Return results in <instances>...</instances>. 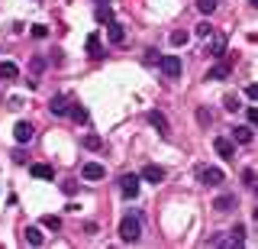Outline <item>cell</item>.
<instances>
[{
  "mask_svg": "<svg viewBox=\"0 0 258 249\" xmlns=\"http://www.w3.org/2000/svg\"><path fill=\"white\" fill-rule=\"evenodd\" d=\"M158 62V55H155V49H149V55H145V65H155Z\"/></svg>",
  "mask_w": 258,
  "mask_h": 249,
  "instance_id": "35",
  "label": "cell"
},
{
  "mask_svg": "<svg viewBox=\"0 0 258 249\" xmlns=\"http://www.w3.org/2000/svg\"><path fill=\"white\" fill-rule=\"evenodd\" d=\"M29 175H32V178H42V181H52L55 178V168L45 165V162H36V165H29Z\"/></svg>",
  "mask_w": 258,
  "mask_h": 249,
  "instance_id": "9",
  "label": "cell"
},
{
  "mask_svg": "<svg viewBox=\"0 0 258 249\" xmlns=\"http://www.w3.org/2000/svg\"><path fill=\"white\" fill-rule=\"evenodd\" d=\"M61 191H64V194H75L78 184H75V181H61Z\"/></svg>",
  "mask_w": 258,
  "mask_h": 249,
  "instance_id": "31",
  "label": "cell"
},
{
  "mask_svg": "<svg viewBox=\"0 0 258 249\" xmlns=\"http://www.w3.org/2000/svg\"><path fill=\"white\" fill-rule=\"evenodd\" d=\"M204 52L213 55V59H223V55H226V39H223V36H213V42H210Z\"/></svg>",
  "mask_w": 258,
  "mask_h": 249,
  "instance_id": "13",
  "label": "cell"
},
{
  "mask_svg": "<svg viewBox=\"0 0 258 249\" xmlns=\"http://www.w3.org/2000/svg\"><path fill=\"white\" fill-rule=\"evenodd\" d=\"M42 227H48V230H58V227H61V220H58L55 214H45V217H42Z\"/></svg>",
  "mask_w": 258,
  "mask_h": 249,
  "instance_id": "24",
  "label": "cell"
},
{
  "mask_svg": "<svg viewBox=\"0 0 258 249\" xmlns=\"http://www.w3.org/2000/svg\"><path fill=\"white\" fill-rule=\"evenodd\" d=\"M213 149H216V156H223V159H236V146H232V139L216 136V139H213Z\"/></svg>",
  "mask_w": 258,
  "mask_h": 249,
  "instance_id": "8",
  "label": "cell"
},
{
  "mask_svg": "<svg viewBox=\"0 0 258 249\" xmlns=\"http://www.w3.org/2000/svg\"><path fill=\"white\" fill-rule=\"evenodd\" d=\"M0 78H4V81H13V78H20V68H16L13 62H0Z\"/></svg>",
  "mask_w": 258,
  "mask_h": 249,
  "instance_id": "18",
  "label": "cell"
},
{
  "mask_svg": "<svg viewBox=\"0 0 258 249\" xmlns=\"http://www.w3.org/2000/svg\"><path fill=\"white\" fill-rule=\"evenodd\" d=\"M187 42V33H184V29H174L171 33V45H184Z\"/></svg>",
  "mask_w": 258,
  "mask_h": 249,
  "instance_id": "27",
  "label": "cell"
},
{
  "mask_svg": "<svg viewBox=\"0 0 258 249\" xmlns=\"http://www.w3.org/2000/svg\"><path fill=\"white\" fill-rule=\"evenodd\" d=\"M223 107H226V110H229V114H236V110L242 107V104H239V97H236V94H226V101H223Z\"/></svg>",
  "mask_w": 258,
  "mask_h": 249,
  "instance_id": "23",
  "label": "cell"
},
{
  "mask_svg": "<svg viewBox=\"0 0 258 249\" xmlns=\"http://www.w3.org/2000/svg\"><path fill=\"white\" fill-rule=\"evenodd\" d=\"M23 239H26L29 246H42L45 243V236H42V230H39V227H26V230H23Z\"/></svg>",
  "mask_w": 258,
  "mask_h": 249,
  "instance_id": "15",
  "label": "cell"
},
{
  "mask_svg": "<svg viewBox=\"0 0 258 249\" xmlns=\"http://www.w3.org/2000/svg\"><path fill=\"white\" fill-rule=\"evenodd\" d=\"M197 181L207 184V188H216V184H223V168H216V165H200V168H197Z\"/></svg>",
  "mask_w": 258,
  "mask_h": 249,
  "instance_id": "2",
  "label": "cell"
},
{
  "mask_svg": "<svg viewBox=\"0 0 258 249\" xmlns=\"http://www.w3.org/2000/svg\"><path fill=\"white\" fill-rule=\"evenodd\" d=\"M107 39H110L113 45H119V42H123V39H126V33H123V26H119L116 20H110V23H107Z\"/></svg>",
  "mask_w": 258,
  "mask_h": 249,
  "instance_id": "12",
  "label": "cell"
},
{
  "mask_svg": "<svg viewBox=\"0 0 258 249\" xmlns=\"http://www.w3.org/2000/svg\"><path fill=\"white\" fill-rule=\"evenodd\" d=\"M242 184H245V188H255V172H252V168L242 172Z\"/></svg>",
  "mask_w": 258,
  "mask_h": 249,
  "instance_id": "28",
  "label": "cell"
},
{
  "mask_svg": "<svg viewBox=\"0 0 258 249\" xmlns=\"http://www.w3.org/2000/svg\"><path fill=\"white\" fill-rule=\"evenodd\" d=\"M32 136H36V130H32V123H26V120H20V123L13 126V139L20 142V146H26Z\"/></svg>",
  "mask_w": 258,
  "mask_h": 249,
  "instance_id": "5",
  "label": "cell"
},
{
  "mask_svg": "<svg viewBox=\"0 0 258 249\" xmlns=\"http://www.w3.org/2000/svg\"><path fill=\"white\" fill-rule=\"evenodd\" d=\"M194 33H197L200 39H207L210 33H213V29H210V23H197V29H194Z\"/></svg>",
  "mask_w": 258,
  "mask_h": 249,
  "instance_id": "29",
  "label": "cell"
},
{
  "mask_svg": "<svg viewBox=\"0 0 258 249\" xmlns=\"http://www.w3.org/2000/svg\"><path fill=\"white\" fill-rule=\"evenodd\" d=\"M197 10L200 13H213L216 10V0H197Z\"/></svg>",
  "mask_w": 258,
  "mask_h": 249,
  "instance_id": "26",
  "label": "cell"
},
{
  "mask_svg": "<svg viewBox=\"0 0 258 249\" xmlns=\"http://www.w3.org/2000/svg\"><path fill=\"white\" fill-rule=\"evenodd\" d=\"M97 23H110L113 20V10H110V4H97Z\"/></svg>",
  "mask_w": 258,
  "mask_h": 249,
  "instance_id": "21",
  "label": "cell"
},
{
  "mask_svg": "<svg viewBox=\"0 0 258 249\" xmlns=\"http://www.w3.org/2000/svg\"><path fill=\"white\" fill-rule=\"evenodd\" d=\"M245 97H248V101H258V87H255V84L245 87Z\"/></svg>",
  "mask_w": 258,
  "mask_h": 249,
  "instance_id": "32",
  "label": "cell"
},
{
  "mask_svg": "<svg viewBox=\"0 0 258 249\" xmlns=\"http://www.w3.org/2000/svg\"><path fill=\"white\" fill-rule=\"evenodd\" d=\"M119 191H123L126 201H133L139 194V175H123V178H119Z\"/></svg>",
  "mask_w": 258,
  "mask_h": 249,
  "instance_id": "4",
  "label": "cell"
},
{
  "mask_svg": "<svg viewBox=\"0 0 258 249\" xmlns=\"http://www.w3.org/2000/svg\"><path fill=\"white\" fill-rule=\"evenodd\" d=\"M7 107H13V110H20V107H23V97H10V101H7Z\"/></svg>",
  "mask_w": 258,
  "mask_h": 249,
  "instance_id": "34",
  "label": "cell"
},
{
  "mask_svg": "<svg viewBox=\"0 0 258 249\" xmlns=\"http://www.w3.org/2000/svg\"><path fill=\"white\" fill-rule=\"evenodd\" d=\"M87 55H91V59H100V55H103V49H100V36H97V33H91V36H87Z\"/></svg>",
  "mask_w": 258,
  "mask_h": 249,
  "instance_id": "17",
  "label": "cell"
},
{
  "mask_svg": "<svg viewBox=\"0 0 258 249\" xmlns=\"http://www.w3.org/2000/svg\"><path fill=\"white\" fill-rule=\"evenodd\" d=\"M149 123L158 130V136H168V133H171V130H168V117L161 114V110H152V114H149Z\"/></svg>",
  "mask_w": 258,
  "mask_h": 249,
  "instance_id": "10",
  "label": "cell"
},
{
  "mask_svg": "<svg viewBox=\"0 0 258 249\" xmlns=\"http://www.w3.org/2000/svg\"><path fill=\"white\" fill-rule=\"evenodd\" d=\"M158 68L165 71V78H181V71H184L177 55H158Z\"/></svg>",
  "mask_w": 258,
  "mask_h": 249,
  "instance_id": "3",
  "label": "cell"
},
{
  "mask_svg": "<svg viewBox=\"0 0 258 249\" xmlns=\"http://www.w3.org/2000/svg\"><path fill=\"white\" fill-rule=\"evenodd\" d=\"M48 110H52L55 117H64V114H68V101H64L61 94H55V97L48 101Z\"/></svg>",
  "mask_w": 258,
  "mask_h": 249,
  "instance_id": "16",
  "label": "cell"
},
{
  "mask_svg": "<svg viewBox=\"0 0 258 249\" xmlns=\"http://www.w3.org/2000/svg\"><path fill=\"white\" fill-rule=\"evenodd\" d=\"M229 71H232L229 62H220V65H213L207 71V81H223V78H229Z\"/></svg>",
  "mask_w": 258,
  "mask_h": 249,
  "instance_id": "11",
  "label": "cell"
},
{
  "mask_svg": "<svg viewBox=\"0 0 258 249\" xmlns=\"http://www.w3.org/2000/svg\"><path fill=\"white\" fill-rule=\"evenodd\" d=\"M139 236H142V220L133 217V214H126L123 220H119V239H123V243H136Z\"/></svg>",
  "mask_w": 258,
  "mask_h": 249,
  "instance_id": "1",
  "label": "cell"
},
{
  "mask_svg": "<svg viewBox=\"0 0 258 249\" xmlns=\"http://www.w3.org/2000/svg\"><path fill=\"white\" fill-rule=\"evenodd\" d=\"M232 139L239 142V146H248V142L255 139V133H252V126H236L232 130Z\"/></svg>",
  "mask_w": 258,
  "mask_h": 249,
  "instance_id": "14",
  "label": "cell"
},
{
  "mask_svg": "<svg viewBox=\"0 0 258 249\" xmlns=\"http://www.w3.org/2000/svg\"><path fill=\"white\" fill-rule=\"evenodd\" d=\"M245 117H248V126L255 130V123H258V107H248V110H245Z\"/></svg>",
  "mask_w": 258,
  "mask_h": 249,
  "instance_id": "30",
  "label": "cell"
},
{
  "mask_svg": "<svg viewBox=\"0 0 258 249\" xmlns=\"http://www.w3.org/2000/svg\"><path fill=\"white\" fill-rule=\"evenodd\" d=\"M97 4H110V0H97Z\"/></svg>",
  "mask_w": 258,
  "mask_h": 249,
  "instance_id": "37",
  "label": "cell"
},
{
  "mask_svg": "<svg viewBox=\"0 0 258 249\" xmlns=\"http://www.w3.org/2000/svg\"><path fill=\"white\" fill-rule=\"evenodd\" d=\"M84 149H103V139H100V136H94V133H87L84 136Z\"/></svg>",
  "mask_w": 258,
  "mask_h": 249,
  "instance_id": "22",
  "label": "cell"
},
{
  "mask_svg": "<svg viewBox=\"0 0 258 249\" xmlns=\"http://www.w3.org/2000/svg\"><path fill=\"white\" fill-rule=\"evenodd\" d=\"M68 114H71L75 123H87V110L81 107V104H68Z\"/></svg>",
  "mask_w": 258,
  "mask_h": 249,
  "instance_id": "20",
  "label": "cell"
},
{
  "mask_svg": "<svg viewBox=\"0 0 258 249\" xmlns=\"http://www.w3.org/2000/svg\"><path fill=\"white\" fill-rule=\"evenodd\" d=\"M197 120H200V126H210V123H213V114H210L207 107H200L197 110Z\"/></svg>",
  "mask_w": 258,
  "mask_h": 249,
  "instance_id": "25",
  "label": "cell"
},
{
  "mask_svg": "<svg viewBox=\"0 0 258 249\" xmlns=\"http://www.w3.org/2000/svg\"><path fill=\"white\" fill-rule=\"evenodd\" d=\"M232 204H236V197H232V194H220V197L213 201V207H216V211H220V214L232 211Z\"/></svg>",
  "mask_w": 258,
  "mask_h": 249,
  "instance_id": "19",
  "label": "cell"
},
{
  "mask_svg": "<svg viewBox=\"0 0 258 249\" xmlns=\"http://www.w3.org/2000/svg\"><path fill=\"white\" fill-rule=\"evenodd\" d=\"M13 162H20V165H23V162H26V152L16 149V152H13Z\"/></svg>",
  "mask_w": 258,
  "mask_h": 249,
  "instance_id": "36",
  "label": "cell"
},
{
  "mask_svg": "<svg viewBox=\"0 0 258 249\" xmlns=\"http://www.w3.org/2000/svg\"><path fill=\"white\" fill-rule=\"evenodd\" d=\"M32 36H36V39H45L48 29H45V26H32Z\"/></svg>",
  "mask_w": 258,
  "mask_h": 249,
  "instance_id": "33",
  "label": "cell"
},
{
  "mask_svg": "<svg viewBox=\"0 0 258 249\" xmlns=\"http://www.w3.org/2000/svg\"><path fill=\"white\" fill-rule=\"evenodd\" d=\"M103 175H107V168H103L100 162H87L84 168H81V178L84 181H100Z\"/></svg>",
  "mask_w": 258,
  "mask_h": 249,
  "instance_id": "6",
  "label": "cell"
},
{
  "mask_svg": "<svg viewBox=\"0 0 258 249\" xmlns=\"http://www.w3.org/2000/svg\"><path fill=\"white\" fill-rule=\"evenodd\" d=\"M139 181L161 184V181H165V168H161V165H145V168H142V175H139Z\"/></svg>",
  "mask_w": 258,
  "mask_h": 249,
  "instance_id": "7",
  "label": "cell"
}]
</instances>
